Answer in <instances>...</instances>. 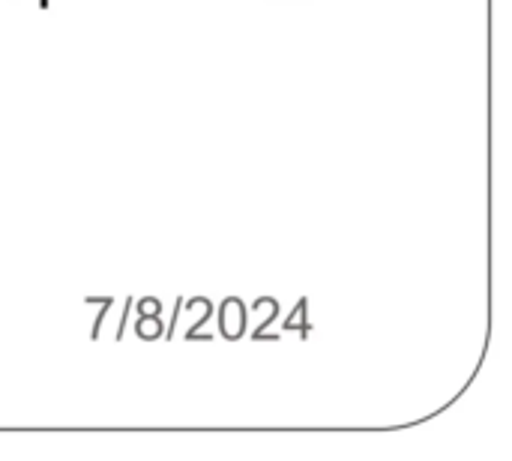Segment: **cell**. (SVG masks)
I'll return each instance as SVG.
<instances>
[{
    "label": "cell",
    "mask_w": 512,
    "mask_h": 461,
    "mask_svg": "<svg viewBox=\"0 0 512 461\" xmlns=\"http://www.w3.org/2000/svg\"><path fill=\"white\" fill-rule=\"evenodd\" d=\"M39 6H48V0H39Z\"/></svg>",
    "instance_id": "1"
}]
</instances>
